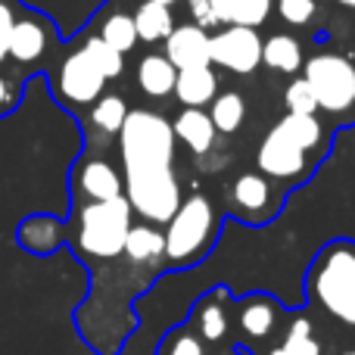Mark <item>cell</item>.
Wrapping results in <instances>:
<instances>
[{
  "mask_svg": "<svg viewBox=\"0 0 355 355\" xmlns=\"http://www.w3.org/2000/svg\"><path fill=\"white\" fill-rule=\"evenodd\" d=\"M131 202L122 196L103 202H75V212L66 218L69 225V243L75 246L81 259H110L122 256L125 240L131 231Z\"/></svg>",
  "mask_w": 355,
  "mask_h": 355,
  "instance_id": "obj_1",
  "label": "cell"
},
{
  "mask_svg": "<svg viewBox=\"0 0 355 355\" xmlns=\"http://www.w3.org/2000/svg\"><path fill=\"white\" fill-rule=\"evenodd\" d=\"M309 293L331 318L355 327V243L337 240L315 259Z\"/></svg>",
  "mask_w": 355,
  "mask_h": 355,
  "instance_id": "obj_2",
  "label": "cell"
},
{
  "mask_svg": "<svg viewBox=\"0 0 355 355\" xmlns=\"http://www.w3.org/2000/svg\"><path fill=\"white\" fill-rule=\"evenodd\" d=\"M175 128L172 122L150 110L128 112L122 131H119V153H122L125 175L153 172V168H172L175 162Z\"/></svg>",
  "mask_w": 355,
  "mask_h": 355,
  "instance_id": "obj_3",
  "label": "cell"
},
{
  "mask_svg": "<svg viewBox=\"0 0 355 355\" xmlns=\"http://www.w3.org/2000/svg\"><path fill=\"white\" fill-rule=\"evenodd\" d=\"M215 234V212L206 196L193 193L181 200L178 212L166 227V259L172 265H190L206 252Z\"/></svg>",
  "mask_w": 355,
  "mask_h": 355,
  "instance_id": "obj_4",
  "label": "cell"
},
{
  "mask_svg": "<svg viewBox=\"0 0 355 355\" xmlns=\"http://www.w3.org/2000/svg\"><path fill=\"white\" fill-rule=\"evenodd\" d=\"M56 47H60V35H56L53 19H47L44 12L31 10V6H22V12L16 19V28H12V37H10L6 69L16 78L28 81V75L37 72Z\"/></svg>",
  "mask_w": 355,
  "mask_h": 355,
  "instance_id": "obj_5",
  "label": "cell"
},
{
  "mask_svg": "<svg viewBox=\"0 0 355 355\" xmlns=\"http://www.w3.org/2000/svg\"><path fill=\"white\" fill-rule=\"evenodd\" d=\"M125 181V200L131 212H137L150 225H168L181 206V184L172 168H153V172H131Z\"/></svg>",
  "mask_w": 355,
  "mask_h": 355,
  "instance_id": "obj_6",
  "label": "cell"
},
{
  "mask_svg": "<svg viewBox=\"0 0 355 355\" xmlns=\"http://www.w3.org/2000/svg\"><path fill=\"white\" fill-rule=\"evenodd\" d=\"M302 78L312 87L318 110L346 112L355 103V66L343 53H315L302 62Z\"/></svg>",
  "mask_w": 355,
  "mask_h": 355,
  "instance_id": "obj_7",
  "label": "cell"
},
{
  "mask_svg": "<svg viewBox=\"0 0 355 355\" xmlns=\"http://www.w3.org/2000/svg\"><path fill=\"white\" fill-rule=\"evenodd\" d=\"M106 78L100 75V69L87 60L85 50H72L66 53L56 69L50 72V91L60 100L66 110H75V106H94L100 97H103Z\"/></svg>",
  "mask_w": 355,
  "mask_h": 355,
  "instance_id": "obj_8",
  "label": "cell"
},
{
  "mask_svg": "<svg viewBox=\"0 0 355 355\" xmlns=\"http://www.w3.org/2000/svg\"><path fill=\"white\" fill-rule=\"evenodd\" d=\"M209 62L237 75H250L262 62V41L256 28L227 25V28L209 35Z\"/></svg>",
  "mask_w": 355,
  "mask_h": 355,
  "instance_id": "obj_9",
  "label": "cell"
},
{
  "mask_svg": "<svg viewBox=\"0 0 355 355\" xmlns=\"http://www.w3.org/2000/svg\"><path fill=\"white\" fill-rule=\"evenodd\" d=\"M69 187L78 196V202H103V200H116V196L125 193L122 175L106 159H81L72 168Z\"/></svg>",
  "mask_w": 355,
  "mask_h": 355,
  "instance_id": "obj_10",
  "label": "cell"
},
{
  "mask_svg": "<svg viewBox=\"0 0 355 355\" xmlns=\"http://www.w3.org/2000/svg\"><path fill=\"white\" fill-rule=\"evenodd\" d=\"M16 243L31 256H53L62 243H69V225L53 215H25L16 225Z\"/></svg>",
  "mask_w": 355,
  "mask_h": 355,
  "instance_id": "obj_11",
  "label": "cell"
},
{
  "mask_svg": "<svg viewBox=\"0 0 355 355\" xmlns=\"http://www.w3.org/2000/svg\"><path fill=\"white\" fill-rule=\"evenodd\" d=\"M256 162H259V168L271 178H296L306 172V150H300L277 128H271L268 135H265V141L259 144Z\"/></svg>",
  "mask_w": 355,
  "mask_h": 355,
  "instance_id": "obj_12",
  "label": "cell"
},
{
  "mask_svg": "<svg viewBox=\"0 0 355 355\" xmlns=\"http://www.w3.org/2000/svg\"><path fill=\"white\" fill-rule=\"evenodd\" d=\"M166 56L175 69H193V66H212L209 62V35L200 25H175L172 35L166 37Z\"/></svg>",
  "mask_w": 355,
  "mask_h": 355,
  "instance_id": "obj_13",
  "label": "cell"
},
{
  "mask_svg": "<svg viewBox=\"0 0 355 355\" xmlns=\"http://www.w3.org/2000/svg\"><path fill=\"white\" fill-rule=\"evenodd\" d=\"M175 97L181 100L184 106H196V110H202L206 103H212V100L218 97V75L212 72V66L178 69Z\"/></svg>",
  "mask_w": 355,
  "mask_h": 355,
  "instance_id": "obj_14",
  "label": "cell"
},
{
  "mask_svg": "<svg viewBox=\"0 0 355 355\" xmlns=\"http://www.w3.org/2000/svg\"><path fill=\"white\" fill-rule=\"evenodd\" d=\"M175 128V137L184 141V147H190L193 153H209L215 147V125L209 119V112L196 110V106H184L181 116L172 122Z\"/></svg>",
  "mask_w": 355,
  "mask_h": 355,
  "instance_id": "obj_15",
  "label": "cell"
},
{
  "mask_svg": "<svg viewBox=\"0 0 355 355\" xmlns=\"http://www.w3.org/2000/svg\"><path fill=\"white\" fill-rule=\"evenodd\" d=\"M175 78L178 69L172 66L166 53H147L141 62H137V85L147 97H168L175 94Z\"/></svg>",
  "mask_w": 355,
  "mask_h": 355,
  "instance_id": "obj_16",
  "label": "cell"
},
{
  "mask_svg": "<svg viewBox=\"0 0 355 355\" xmlns=\"http://www.w3.org/2000/svg\"><path fill=\"white\" fill-rule=\"evenodd\" d=\"M122 256L131 265H156L166 259V234H159L153 225H131Z\"/></svg>",
  "mask_w": 355,
  "mask_h": 355,
  "instance_id": "obj_17",
  "label": "cell"
},
{
  "mask_svg": "<svg viewBox=\"0 0 355 355\" xmlns=\"http://www.w3.org/2000/svg\"><path fill=\"white\" fill-rule=\"evenodd\" d=\"M218 25H243V28H259L268 19L275 0H209Z\"/></svg>",
  "mask_w": 355,
  "mask_h": 355,
  "instance_id": "obj_18",
  "label": "cell"
},
{
  "mask_svg": "<svg viewBox=\"0 0 355 355\" xmlns=\"http://www.w3.org/2000/svg\"><path fill=\"white\" fill-rule=\"evenodd\" d=\"M135 28H137V41H147V44H156V41H166L175 28V19H172V10L162 3H147L137 6L135 12Z\"/></svg>",
  "mask_w": 355,
  "mask_h": 355,
  "instance_id": "obj_19",
  "label": "cell"
},
{
  "mask_svg": "<svg viewBox=\"0 0 355 355\" xmlns=\"http://www.w3.org/2000/svg\"><path fill=\"white\" fill-rule=\"evenodd\" d=\"M275 128L281 131L287 141H293L300 150H306V153L318 150L321 141H324V125L318 122V116H300V112H287V116H284L281 122L275 125Z\"/></svg>",
  "mask_w": 355,
  "mask_h": 355,
  "instance_id": "obj_20",
  "label": "cell"
},
{
  "mask_svg": "<svg viewBox=\"0 0 355 355\" xmlns=\"http://www.w3.org/2000/svg\"><path fill=\"white\" fill-rule=\"evenodd\" d=\"M262 62L275 72H296L302 69V44L293 35H275L268 41H262Z\"/></svg>",
  "mask_w": 355,
  "mask_h": 355,
  "instance_id": "obj_21",
  "label": "cell"
},
{
  "mask_svg": "<svg viewBox=\"0 0 355 355\" xmlns=\"http://www.w3.org/2000/svg\"><path fill=\"white\" fill-rule=\"evenodd\" d=\"M275 324H277V306L268 296H252V300H246V306L240 309V327H243L246 337L262 340L275 331Z\"/></svg>",
  "mask_w": 355,
  "mask_h": 355,
  "instance_id": "obj_22",
  "label": "cell"
},
{
  "mask_svg": "<svg viewBox=\"0 0 355 355\" xmlns=\"http://www.w3.org/2000/svg\"><path fill=\"white\" fill-rule=\"evenodd\" d=\"M271 200V187L262 175H240L231 187V202L250 215H259Z\"/></svg>",
  "mask_w": 355,
  "mask_h": 355,
  "instance_id": "obj_23",
  "label": "cell"
},
{
  "mask_svg": "<svg viewBox=\"0 0 355 355\" xmlns=\"http://www.w3.org/2000/svg\"><path fill=\"white\" fill-rule=\"evenodd\" d=\"M193 324L200 331V340H209V343H218L227 334V312L225 302H218L215 296H202L193 309Z\"/></svg>",
  "mask_w": 355,
  "mask_h": 355,
  "instance_id": "obj_24",
  "label": "cell"
},
{
  "mask_svg": "<svg viewBox=\"0 0 355 355\" xmlns=\"http://www.w3.org/2000/svg\"><path fill=\"white\" fill-rule=\"evenodd\" d=\"M209 119H212L218 135H234V131H240V125H243V119H246V100L240 97L237 91L218 94V97L212 100Z\"/></svg>",
  "mask_w": 355,
  "mask_h": 355,
  "instance_id": "obj_25",
  "label": "cell"
},
{
  "mask_svg": "<svg viewBox=\"0 0 355 355\" xmlns=\"http://www.w3.org/2000/svg\"><path fill=\"white\" fill-rule=\"evenodd\" d=\"M125 119H128V106H125V100L116 97V94H106V97H100L97 103L91 106V125L106 137L119 135Z\"/></svg>",
  "mask_w": 355,
  "mask_h": 355,
  "instance_id": "obj_26",
  "label": "cell"
},
{
  "mask_svg": "<svg viewBox=\"0 0 355 355\" xmlns=\"http://www.w3.org/2000/svg\"><path fill=\"white\" fill-rule=\"evenodd\" d=\"M81 50H85L87 60H91L94 66L100 69V75H103L106 81H110V78H119V75H122V69H125V53L112 50L100 35L87 37V41L81 44Z\"/></svg>",
  "mask_w": 355,
  "mask_h": 355,
  "instance_id": "obj_27",
  "label": "cell"
},
{
  "mask_svg": "<svg viewBox=\"0 0 355 355\" xmlns=\"http://www.w3.org/2000/svg\"><path fill=\"white\" fill-rule=\"evenodd\" d=\"M100 37H103L112 50H119V53L135 50V44H137L135 16H128V12H112V16L103 22V28H100Z\"/></svg>",
  "mask_w": 355,
  "mask_h": 355,
  "instance_id": "obj_28",
  "label": "cell"
},
{
  "mask_svg": "<svg viewBox=\"0 0 355 355\" xmlns=\"http://www.w3.org/2000/svg\"><path fill=\"white\" fill-rule=\"evenodd\" d=\"M268 355H321V343L312 337V324L309 321H293L287 340L281 346H275Z\"/></svg>",
  "mask_w": 355,
  "mask_h": 355,
  "instance_id": "obj_29",
  "label": "cell"
},
{
  "mask_svg": "<svg viewBox=\"0 0 355 355\" xmlns=\"http://www.w3.org/2000/svg\"><path fill=\"white\" fill-rule=\"evenodd\" d=\"M156 355H206V349H202V340L190 327H175V331L166 334Z\"/></svg>",
  "mask_w": 355,
  "mask_h": 355,
  "instance_id": "obj_30",
  "label": "cell"
},
{
  "mask_svg": "<svg viewBox=\"0 0 355 355\" xmlns=\"http://www.w3.org/2000/svg\"><path fill=\"white\" fill-rule=\"evenodd\" d=\"M284 106H287V112H300V116H315L318 112V100H315L306 78L290 81L287 91H284Z\"/></svg>",
  "mask_w": 355,
  "mask_h": 355,
  "instance_id": "obj_31",
  "label": "cell"
},
{
  "mask_svg": "<svg viewBox=\"0 0 355 355\" xmlns=\"http://www.w3.org/2000/svg\"><path fill=\"white\" fill-rule=\"evenodd\" d=\"M22 94H25V81L16 78L6 66H0V119L16 112V106L22 103Z\"/></svg>",
  "mask_w": 355,
  "mask_h": 355,
  "instance_id": "obj_32",
  "label": "cell"
},
{
  "mask_svg": "<svg viewBox=\"0 0 355 355\" xmlns=\"http://www.w3.org/2000/svg\"><path fill=\"white\" fill-rule=\"evenodd\" d=\"M22 6V0H0V66H6V60H10V37Z\"/></svg>",
  "mask_w": 355,
  "mask_h": 355,
  "instance_id": "obj_33",
  "label": "cell"
},
{
  "mask_svg": "<svg viewBox=\"0 0 355 355\" xmlns=\"http://www.w3.org/2000/svg\"><path fill=\"white\" fill-rule=\"evenodd\" d=\"M315 10H318L315 0H277V12L290 25H306L315 16Z\"/></svg>",
  "mask_w": 355,
  "mask_h": 355,
  "instance_id": "obj_34",
  "label": "cell"
},
{
  "mask_svg": "<svg viewBox=\"0 0 355 355\" xmlns=\"http://www.w3.org/2000/svg\"><path fill=\"white\" fill-rule=\"evenodd\" d=\"M187 6H190V12H193V19H196L200 28H218V19H215L209 0H187Z\"/></svg>",
  "mask_w": 355,
  "mask_h": 355,
  "instance_id": "obj_35",
  "label": "cell"
},
{
  "mask_svg": "<svg viewBox=\"0 0 355 355\" xmlns=\"http://www.w3.org/2000/svg\"><path fill=\"white\" fill-rule=\"evenodd\" d=\"M153 3H162V6H168V10H172V3H178V0H153Z\"/></svg>",
  "mask_w": 355,
  "mask_h": 355,
  "instance_id": "obj_36",
  "label": "cell"
},
{
  "mask_svg": "<svg viewBox=\"0 0 355 355\" xmlns=\"http://www.w3.org/2000/svg\"><path fill=\"white\" fill-rule=\"evenodd\" d=\"M337 3H343V6H349V10H355V0H337Z\"/></svg>",
  "mask_w": 355,
  "mask_h": 355,
  "instance_id": "obj_37",
  "label": "cell"
},
{
  "mask_svg": "<svg viewBox=\"0 0 355 355\" xmlns=\"http://www.w3.org/2000/svg\"><path fill=\"white\" fill-rule=\"evenodd\" d=\"M340 355H355V349H346V352H340Z\"/></svg>",
  "mask_w": 355,
  "mask_h": 355,
  "instance_id": "obj_38",
  "label": "cell"
}]
</instances>
